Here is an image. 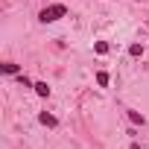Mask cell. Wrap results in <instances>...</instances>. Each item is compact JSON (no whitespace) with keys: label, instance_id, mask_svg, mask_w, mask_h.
I'll list each match as a JSON object with an SVG mask.
<instances>
[{"label":"cell","instance_id":"9c48e42d","mask_svg":"<svg viewBox=\"0 0 149 149\" xmlns=\"http://www.w3.org/2000/svg\"><path fill=\"white\" fill-rule=\"evenodd\" d=\"M18 82H21V85H24V88H32V85H35V82H29V79H26V76H18Z\"/></svg>","mask_w":149,"mask_h":149},{"label":"cell","instance_id":"52a82bcc","mask_svg":"<svg viewBox=\"0 0 149 149\" xmlns=\"http://www.w3.org/2000/svg\"><path fill=\"white\" fill-rule=\"evenodd\" d=\"M94 50H97V53H100V56H105V53H108V50H111V47H108V44H105V41H97V44H94Z\"/></svg>","mask_w":149,"mask_h":149},{"label":"cell","instance_id":"6da1fadb","mask_svg":"<svg viewBox=\"0 0 149 149\" xmlns=\"http://www.w3.org/2000/svg\"><path fill=\"white\" fill-rule=\"evenodd\" d=\"M64 15H67V6H64V3H53V6H47V9L38 12V21H41V24H53V21H58V18H64Z\"/></svg>","mask_w":149,"mask_h":149},{"label":"cell","instance_id":"3957f363","mask_svg":"<svg viewBox=\"0 0 149 149\" xmlns=\"http://www.w3.org/2000/svg\"><path fill=\"white\" fill-rule=\"evenodd\" d=\"M32 91H35L41 100H47V97H50V85H47V82H35V85H32Z\"/></svg>","mask_w":149,"mask_h":149},{"label":"cell","instance_id":"7a4b0ae2","mask_svg":"<svg viewBox=\"0 0 149 149\" xmlns=\"http://www.w3.org/2000/svg\"><path fill=\"white\" fill-rule=\"evenodd\" d=\"M38 120H41V126H47V129H56V126H58V120H56L53 114H47V111H41Z\"/></svg>","mask_w":149,"mask_h":149},{"label":"cell","instance_id":"8992f818","mask_svg":"<svg viewBox=\"0 0 149 149\" xmlns=\"http://www.w3.org/2000/svg\"><path fill=\"white\" fill-rule=\"evenodd\" d=\"M129 56H132V58L143 56V44H132V47H129Z\"/></svg>","mask_w":149,"mask_h":149},{"label":"cell","instance_id":"277c9868","mask_svg":"<svg viewBox=\"0 0 149 149\" xmlns=\"http://www.w3.org/2000/svg\"><path fill=\"white\" fill-rule=\"evenodd\" d=\"M108 82H111V76H108L105 70H100V73H97V85H100V88H105Z\"/></svg>","mask_w":149,"mask_h":149},{"label":"cell","instance_id":"ba28073f","mask_svg":"<svg viewBox=\"0 0 149 149\" xmlns=\"http://www.w3.org/2000/svg\"><path fill=\"white\" fill-rule=\"evenodd\" d=\"M3 73H9V76L18 73V64H15V61H6V64H3Z\"/></svg>","mask_w":149,"mask_h":149},{"label":"cell","instance_id":"5b68a950","mask_svg":"<svg viewBox=\"0 0 149 149\" xmlns=\"http://www.w3.org/2000/svg\"><path fill=\"white\" fill-rule=\"evenodd\" d=\"M129 120H132V123H137V126H143V123H146V117H143L140 111H129Z\"/></svg>","mask_w":149,"mask_h":149},{"label":"cell","instance_id":"30bf717a","mask_svg":"<svg viewBox=\"0 0 149 149\" xmlns=\"http://www.w3.org/2000/svg\"><path fill=\"white\" fill-rule=\"evenodd\" d=\"M129 149H140V146H137V143H132V146H129Z\"/></svg>","mask_w":149,"mask_h":149}]
</instances>
